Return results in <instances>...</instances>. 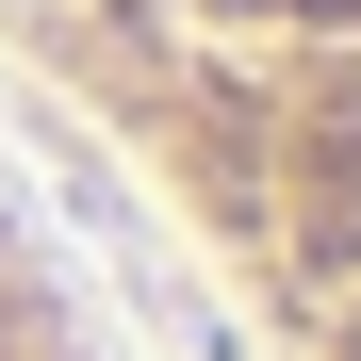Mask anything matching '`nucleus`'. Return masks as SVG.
Instances as JSON below:
<instances>
[{"instance_id": "nucleus-1", "label": "nucleus", "mask_w": 361, "mask_h": 361, "mask_svg": "<svg viewBox=\"0 0 361 361\" xmlns=\"http://www.w3.org/2000/svg\"><path fill=\"white\" fill-rule=\"evenodd\" d=\"M0 49L295 361H361V0H0Z\"/></svg>"}, {"instance_id": "nucleus-2", "label": "nucleus", "mask_w": 361, "mask_h": 361, "mask_svg": "<svg viewBox=\"0 0 361 361\" xmlns=\"http://www.w3.org/2000/svg\"><path fill=\"white\" fill-rule=\"evenodd\" d=\"M0 361H115L99 312H82V279H66V247L17 197V164H0Z\"/></svg>"}]
</instances>
